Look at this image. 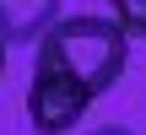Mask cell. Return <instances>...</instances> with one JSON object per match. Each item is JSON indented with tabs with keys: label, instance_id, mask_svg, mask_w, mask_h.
I'll use <instances>...</instances> for the list:
<instances>
[{
	"label": "cell",
	"instance_id": "cell-4",
	"mask_svg": "<svg viewBox=\"0 0 146 135\" xmlns=\"http://www.w3.org/2000/svg\"><path fill=\"white\" fill-rule=\"evenodd\" d=\"M87 135H135L130 124H98V130H87Z\"/></svg>",
	"mask_w": 146,
	"mask_h": 135
},
{
	"label": "cell",
	"instance_id": "cell-1",
	"mask_svg": "<svg viewBox=\"0 0 146 135\" xmlns=\"http://www.w3.org/2000/svg\"><path fill=\"white\" fill-rule=\"evenodd\" d=\"M130 32L114 16H60L33 43L27 124L33 135H70L81 114L125 76Z\"/></svg>",
	"mask_w": 146,
	"mask_h": 135
},
{
	"label": "cell",
	"instance_id": "cell-2",
	"mask_svg": "<svg viewBox=\"0 0 146 135\" xmlns=\"http://www.w3.org/2000/svg\"><path fill=\"white\" fill-rule=\"evenodd\" d=\"M60 22V0H0V38L5 43H38Z\"/></svg>",
	"mask_w": 146,
	"mask_h": 135
},
{
	"label": "cell",
	"instance_id": "cell-3",
	"mask_svg": "<svg viewBox=\"0 0 146 135\" xmlns=\"http://www.w3.org/2000/svg\"><path fill=\"white\" fill-rule=\"evenodd\" d=\"M108 11L130 38H146V0H108Z\"/></svg>",
	"mask_w": 146,
	"mask_h": 135
},
{
	"label": "cell",
	"instance_id": "cell-5",
	"mask_svg": "<svg viewBox=\"0 0 146 135\" xmlns=\"http://www.w3.org/2000/svg\"><path fill=\"white\" fill-rule=\"evenodd\" d=\"M5 49H11V43H5V38H0V76H5Z\"/></svg>",
	"mask_w": 146,
	"mask_h": 135
}]
</instances>
